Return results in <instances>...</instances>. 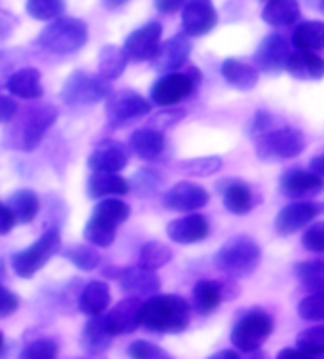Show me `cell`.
I'll list each match as a JSON object with an SVG mask.
<instances>
[{
	"label": "cell",
	"instance_id": "62",
	"mask_svg": "<svg viewBox=\"0 0 324 359\" xmlns=\"http://www.w3.org/2000/svg\"><path fill=\"white\" fill-rule=\"evenodd\" d=\"M262 2H267V0H262Z\"/></svg>",
	"mask_w": 324,
	"mask_h": 359
},
{
	"label": "cell",
	"instance_id": "18",
	"mask_svg": "<svg viewBox=\"0 0 324 359\" xmlns=\"http://www.w3.org/2000/svg\"><path fill=\"white\" fill-rule=\"evenodd\" d=\"M190 53H192V40L186 33H178L167 42H163L157 50L156 57L152 59V63L157 71L165 72V74L176 72L184 65H188Z\"/></svg>",
	"mask_w": 324,
	"mask_h": 359
},
{
	"label": "cell",
	"instance_id": "43",
	"mask_svg": "<svg viewBox=\"0 0 324 359\" xmlns=\"http://www.w3.org/2000/svg\"><path fill=\"white\" fill-rule=\"evenodd\" d=\"M300 350L311 353V355H324V325L304 329L296 339Z\"/></svg>",
	"mask_w": 324,
	"mask_h": 359
},
{
	"label": "cell",
	"instance_id": "16",
	"mask_svg": "<svg viewBox=\"0 0 324 359\" xmlns=\"http://www.w3.org/2000/svg\"><path fill=\"white\" fill-rule=\"evenodd\" d=\"M279 189L290 200H304V198H313L323 192L324 179L315 175L313 171L292 168V170H286L281 175Z\"/></svg>",
	"mask_w": 324,
	"mask_h": 359
},
{
	"label": "cell",
	"instance_id": "34",
	"mask_svg": "<svg viewBox=\"0 0 324 359\" xmlns=\"http://www.w3.org/2000/svg\"><path fill=\"white\" fill-rule=\"evenodd\" d=\"M222 283L214 280H202L194 287V308L202 316L214 312L222 302Z\"/></svg>",
	"mask_w": 324,
	"mask_h": 359
},
{
	"label": "cell",
	"instance_id": "10",
	"mask_svg": "<svg viewBox=\"0 0 324 359\" xmlns=\"http://www.w3.org/2000/svg\"><path fill=\"white\" fill-rule=\"evenodd\" d=\"M188 72H167L150 90V99L157 107H175L188 99L197 88Z\"/></svg>",
	"mask_w": 324,
	"mask_h": 359
},
{
	"label": "cell",
	"instance_id": "58",
	"mask_svg": "<svg viewBox=\"0 0 324 359\" xmlns=\"http://www.w3.org/2000/svg\"><path fill=\"white\" fill-rule=\"evenodd\" d=\"M103 2V6L106 8V10H120V8H123L129 0H101Z\"/></svg>",
	"mask_w": 324,
	"mask_h": 359
},
{
	"label": "cell",
	"instance_id": "37",
	"mask_svg": "<svg viewBox=\"0 0 324 359\" xmlns=\"http://www.w3.org/2000/svg\"><path fill=\"white\" fill-rule=\"evenodd\" d=\"M173 261V251L169 245L162 242H148L144 243L141 249V255H139V266L146 268V270H160L165 264Z\"/></svg>",
	"mask_w": 324,
	"mask_h": 359
},
{
	"label": "cell",
	"instance_id": "26",
	"mask_svg": "<svg viewBox=\"0 0 324 359\" xmlns=\"http://www.w3.org/2000/svg\"><path fill=\"white\" fill-rule=\"evenodd\" d=\"M8 92L21 99H40L44 95L42 74L34 67H23L13 72L6 82Z\"/></svg>",
	"mask_w": 324,
	"mask_h": 359
},
{
	"label": "cell",
	"instance_id": "30",
	"mask_svg": "<svg viewBox=\"0 0 324 359\" xmlns=\"http://www.w3.org/2000/svg\"><path fill=\"white\" fill-rule=\"evenodd\" d=\"M6 205L12 211L13 219L17 224H29L36 219L40 211V198L36 192L29 189L15 190L6 200Z\"/></svg>",
	"mask_w": 324,
	"mask_h": 359
},
{
	"label": "cell",
	"instance_id": "52",
	"mask_svg": "<svg viewBox=\"0 0 324 359\" xmlns=\"http://www.w3.org/2000/svg\"><path fill=\"white\" fill-rule=\"evenodd\" d=\"M17 112H20L17 103H15L12 97L0 95V124H8Z\"/></svg>",
	"mask_w": 324,
	"mask_h": 359
},
{
	"label": "cell",
	"instance_id": "23",
	"mask_svg": "<svg viewBox=\"0 0 324 359\" xmlns=\"http://www.w3.org/2000/svg\"><path fill=\"white\" fill-rule=\"evenodd\" d=\"M285 71L292 79L302 82H318L324 79V57H321L317 52L296 50L286 61Z\"/></svg>",
	"mask_w": 324,
	"mask_h": 359
},
{
	"label": "cell",
	"instance_id": "49",
	"mask_svg": "<svg viewBox=\"0 0 324 359\" xmlns=\"http://www.w3.org/2000/svg\"><path fill=\"white\" fill-rule=\"evenodd\" d=\"M20 59L17 52H0V84H6L8 79L15 72Z\"/></svg>",
	"mask_w": 324,
	"mask_h": 359
},
{
	"label": "cell",
	"instance_id": "39",
	"mask_svg": "<svg viewBox=\"0 0 324 359\" xmlns=\"http://www.w3.org/2000/svg\"><path fill=\"white\" fill-rule=\"evenodd\" d=\"M176 170L190 177H211L222 170V160L218 156H202L192 160H182L176 163Z\"/></svg>",
	"mask_w": 324,
	"mask_h": 359
},
{
	"label": "cell",
	"instance_id": "3",
	"mask_svg": "<svg viewBox=\"0 0 324 359\" xmlns=\"http://www.w3.org/2000/svg\"><path fill=\"white\" fill-rule=\"evenodd\" d=\"M262 249L251 236H234L214 255V266L232 280H241L256 272Z\"/></svg>",
	"mask_w": 324,
	"mask_h": 359
},
{
	"label": "cell",
	"instance_id": "7",
	"mask_svg": "<svg viewBox=\"0 0 324 359\" xmlns=\"http://www.w3.org/2000/svg\"><path fill=\"white\" fill-rule=\"evenodd\" d=\"M111 93V84L103 76L85 71H74L69 74L59 95L66 107H90L101 103Z\"/></svg>",
	"mask_w": 324,
	"mask_h": 359
},
{
	"label": "cell",
	"instance_id": "12",
	"mask_svg": "<svg viewBox=\"0 0 324 359\" xmlns=\"http://www.w3.org/2000/svg\"><path fill=\"white\" fill-rule=\"evenodd\" d=\"M324 213V203L292 202L281 209L275 217V230L281 236H292L298 230L307 229L317 217Z\"/></svg>",
	"mask_w": 324,
	"mask_h": 359
},
{
	"label": "cell",
	"instance_id": "44",
	"mask_svg": "<svg viewBox=\"0 0 324 359\" xmlns=\"http://www.w3.org/2000/svg\"><path fill=\"white\" fill-rule=\"evenodd\" d=\"M59 346L52 339H38L27 344L21 352V359H57Z\"/></svg>",
	"mask_w": 324,
	"mask_h": 359
},
{
	"label": "cell",
	"instance_id": "36",
	"mask_svg": "<svg viewBox=\"0 0 324 359\" xmlns=\"http://www.w3.org/2000/svg\"><path fill=\"white\" fill-rule=\"evenodd\" d=\"M116 229L111 222L103 221L99 217L91 215V219L85 222L84 238L85 242L95 245V248H111L116 240Z\"/></svg>",
	"mask_w": 324,
	"mask_h": 359
},
{
	"label": "cell",
	"instance_id": "33",
	"mask_svg": "<svg viewBox=\"0 0 324 359\" xmlns=\"http://www.w3.org/2000/svg\"><path fill=\"white\" fill-rule=\"evenodd\" d=\"M127 55L123 52V48L114 46V44H106L101 48L99 52V76L104 80H118L125 72L127 67Z\"/></svg>",
	"mask_w": 324,
	"mask_h": 359
},
{
	"label": "cell",
	"instance_id": "53",
	"mask_svg": "<svg viewBox=\"0 0 324 359\" xmlns=\"http://www.w3.org/2000/svg\"><path fill=\"white\" fill-rule=\"evenodd\" d=\"M15 224H17V222L13 219L10 208H8L6 203L0 202V236H6Z\"/></svg>",
	"mask_w": 324,
	"mask_h": 359
},
{
	"label": "cell",
	"instance_id": "54",
	"mask_svg": "<svg viewBox=\"0 0 324 359\" xmlns=\"http://www.w3.org/2000/svg\"><path fill=\"white\" fill-rule=\"evenodd\" d=\"M188 0H154V4H156L157 12L162 13H175L178 10L184 8Z\"/></svg>",
	"mask_w": 324,
	"mask_h": 359
},
{
	"label": "cell",
	"instance_id": "9",
	"mask_svg": "<svg viewBox=\"0 0 324 359\" xmlns=\"http://www.w3.org/2000/svg\"><path fill=\"white\" fill-rule=\"evenodd\" d=\"M150 111H152V103L133 90H122L106 97V122L112 130L123 128L133 120L146 116Z\"/></svg>",
	"mask_w": 324,
	"mask_h": 359
},
{
	"label": "cell",
	"instance_id": "8",
	"mask_svg": "<svg viewBox=\"0 0 324 359\" xmlns=\"http://www.w3.org/2000/svg\"><path fill=\"white\" fill-rule=\"evenodd\" d=\"M273 333V318L264 310H251L235 321L232 344L239 352L251 353L264 346Z\"/></svg>",
	"mask_w": 324,
	"mask_h": 359
},
{
	"label": "cell",
	"instance_id": "14",
	"mask_svg": "<svg viewBox=\"0 0 324 359\" xmlns=\"http://www.w3.org/2000/svg\"><path fill=\"white\" fill-rule=\"evenodd\" d=\"M290 44L285 36L277 33L267 34L266 39L260 42L258 50L254 53L253 65L260 72L266 74H277V72L285 71L286 61L290 57Z\"/></svg>",
	"mask_w": 324,
	"mask_h": 359
},
{
	"label": "cell",
	"instance_id": "60",
	"mask_svg": "<svg viewBox=\"0 0 324 359\" xmlns=\"http://www.w3.org/2000/svg\"><path fill=\"white\" fill-rule=\"evenodd\" d=\"M2 353H4V334L0 333V358H2Z\"/></svg>",
	"mask_w": 324,
	"mask_h": 359
},
{
	"label": "cell",
	"instance_id": "11",
	"mask_svg": "<svg viewBox=\"0 0 324 359\" xmlns=\"http://www.w3.org/2000/svg\"><path fill=\"white\" fill-rule=\"evenodd\" d=\"M163 27L157 21H150L141 29H136L127 36L125 44H123V52L127 55L129 61H152L156 57L157 50L162 46Z\"/></svg>",
	"mask_w": 324,
	"mask_h": 359
},
{
	"label": "cell",
	"instance_id": "25",
	"mask_svg": "<svg viewBox=\"0 0 324 359\" xmlns=\"http://www.w3.org/2000/svg\"><path fill=\"white\" fill-rule=\"evenodd\" d=\"M112 339H114V334L111 333V329L106 325L104 316L99 313V316H91V320L85 323L80 344H82L85 353L99 355V353L106 352L111 348Z\"/></svg>",
	"mask_w": 324,
	"mask_h": 359
},
{
	"label": "cell",
	"instance_id": "48",
	"mask_svg": "<svg viewBox=\"0 0 324 359\" xmlns=\"http://www.w3.org/2000/svg\"><path fill=\"white\" fill-rule=\"evenodd\" d=\"M186 118V111L184 109H167V111H160L156 116L150 120L148 128L157 131H165L171 130V128H175L181 120Z\"/></svg>",
	"mask_w": 324,
	"mask_h": 359
},
{
	"label": "cell",
	"instance_id": "50",
	"mask_svg": "<svg viewBox=\"0 0 324 359\" xmlns=\"http://www.w3.org/2000/svg\"><path fill=\"white\" fill-rule=\"evenodd\" d=\"M20 308V297L12 293L10 289L0 285V318H8Z\"/></svg>",
	"mask_w": 324,
	"mask_h": 359
},
{
	"label": "cell",
	"instance_id": "6",
	"mask_svg": "<svg viewBox=\"0 0 324 359\" xmlns=\"http://www.w3.org/2000/svg\"><path fill=\"white\" fill-rule=\"evenodd\" d=\"M59 251H61V230L57 226H52V229L45 230L44 234L40 236L33 245H29L23 251L13 253V272L20 278L29 280V278H33L38 270H42L48 262L52 261Z\"/></svg>",
	"mask_w": 324,
	"mask_h": 359
},
{
	"label": "cell",
	"instance_id": "5",
	"mask_svg": "<svg viewBox=\"0 0 324 359\" xmlns=\"http://www.w3.org/2000/svg\"><path fill=\"white\" fill-rule=\"evenodd\" d=\"M307 147L304 131L294 126H279L256 137V156L262 162H285L300 156Z\"/></svg>",
	"mask_w": 324,
	"mask_h": 359
},
{
	"label": "cell",
	"instance_id": "38",
	"mask_svg": "<svg viewBox=\"0 0 324 359\" xmlns=\"http://www.w3.org/2000/svg\"><path fill=\"white\" fill-rule=\"evenodd\" d=\"M93 215L111 222L114 226H120L129 219L131 208L118 198H103V202H99L93 209Z\"/></svg>",
	"mask_w": 324,
	"mask_h": 359
},
{
	"label": "cell",
	"instance_id": "19",
	"mask_svg": "<svg viewBox=\"0 0 324 359\" xmlns=\"http://www.w3.org/2000/svg\"><path fill=\"white\" fill-rule=\"evenodd\" d=\"M127 162H129V156H127L125 147L111 139L99 143L87 158V165L93 173H120L127 165Z\"/></svg>",
	"mask_w": 324,
	"mask_h": 359
},
{
	"label": "cell",
	"instance_id": "15",
	"mask_svg": "<svg viewBox=\"0 0 324 359\" xmlns=\"http://www.w3.org/2000/svg\"><path fill=\"white\" fill-rule=\"evenodd\" d=\"M211 196L202 184L181 181L163 194V208L178 213H194L197 209L205 208Z\"/></svg>",
	"mask_w": 324,
	"mask_h": 359
},
{
	"label": "cell",
	"instance_id": "29",
	"mask_svg": "<svg viewBox=\"0 0 324 359\" xmlns=\"http://www.w3.org/2000/svg\"><path fill=\"white\" fill-rule=\"evenodd\" d=\"M129 192V181L120 173H93L87 181V194L93 200L111 196H123Z\"/></svg>",
	"mask_w": 324,
	"mask_h": 359
},
{
	"label": "cell",
	"instance_id": "20",
	"mask_svg": "<svg viewBox=\"0 0 324 359\" xmlns=\"http://www.w3.org/2000/svg\"><path fill=\"white\" fill-rule=\"evenodd\" d=\"M209 232H211V224L205 215H199V213H188L186 217L175 219L167 224V238L181 245L203 242Z\"/></svg>",
	"mask_w": 324,
	"mask_h": 359
},
{
	"label": "cell",
	"instance_id": "61",
	"mask_svg": "<svg viewBox=\"0 0 324 359\" xmlns=\"http://www.w3.org/2000/svg\"><path fill=\"white\" fill-rule=\"evenodd\" d=\"M4 278V261L0 259V280Z\"/></svg>",
	"mask_w": 324,
	"mask_h": 359
},
{
	"label": "cell",
	"instance_id": "56",
	"mask_svg": "<svg viewBox=\"0 0 324 359\" xmlns=\"http://www.w3.org/2000/svg\"><path fill=\"white\" fill-rule=\"evenodd\" d=\"M13 33V21L6 15H0V42H4L12 36Z\"/></svg>",
	"mask_w": 324,
	"mask_h": 359
},
{
	"label": "cell",
	"instance_id": "28",
	"mask_svg": "<svg viewBox=\"0 0 324 359\" xmlns=\"http://www.w3.org/2000/svg\"><path fill=\"white\" fill-rule=\"evenodd\" d=\"M302 18L298 0H267L262 10V20L272 27H290Z\"/></svg>",
	"mask_w": 324,
	"mask_h": 359
},
{
	"label": "cell",
	"instance_id": "4",
	"mask_svg": "<svg viewBox=\"0 0 324 359\" xmlns=\"http://www.w3.org/2000/svg\"><path fill=\"white\" fill-rule=\"evenodd\" d=\"M87 39L90 31L84 21L61 15L57 20L50 21V25H45L36 39V44L55 55H72L87 44Z\"/></svg>",
	"mask_w": 324,
	"mask_h": 359
},
{
	"label": "cell",
	"instance_id": "46",
	"mask_svg": "<svg viewBox=\"0 0 324 359\" xmlns=\"http://www.w3.org/2000/svg\"><path fill=\"white\" fill-rule=\"evenodd\" d=\"M163 183V177L154 170H141L135 175V189L139 196L156 194Z\"/></svg>",
	"mask_w": 324,
	"mask_h": 359
},
{
	"label": "cell",
	"instance_id": "57",
	"mask_svg": "<svg viewBox=\"0 0 324 359\" xmlns=\"http://www.w3.org/2000/svg\"><path fill=\"white\" fill-rule=\"evenodd\" d=\"M209 359H241L239 353L235 350H220V352L213 353Z\"/></svg>",
	"mask_w": 324,
	"mask_h": 359
},
{
	"label": "cell",
	"instance_id": "40",
	"mask_svg": "<svg viewBox=\"0 0 324 359\" xmlns=\"http://www.w3.org/2000/svg\"><path fill=\"white\" fill-rule=\"evenodd\" d=\"M27 13L36 21H53L66 10L65 0H27Z\"/></svg>",
	"mask_w": 324,
	"mask_h": 359
},
{
	"label": "cell",
	"instance_id": "42",
	"mask_svg": "<svg viewBox=\"0 0 324 359\" xmlns=\"http://www.w3.org/2000/svg\"><path fill=\"white\" fill-rule=\"evenodd\" d=\"M298 316L304 321L321 323L324 321V289L309 293L298 304Z\"/></svg>",
	"mask_w": 324,
	"mask_h": 359
},
{
	"label": "cell",
	"instance_id": "63",
	"mask_svg": "<svg viewBox=\"0 0 324 359\" xmlns=\"http://www.w3.org/2000/svg\"><path fill=\"white\" fill-rule=\"evenodd\" d=\"M323 158H324V154H323Z\"/></svg>",
	"mask_w": 324,
	"mask_h": 359
},
{
	"label": "cell",
	"instance_id": "55",
	"mask_svg": "<svg viewBox=\"0 0 324 359\" xmlns=\"http://www.w3.org/2000/svg\"><path fill=\"white\" fill-rule=\"evenodd\" d=\"M277 359H317L311 353L304 352V350H300V348H285V350H281Z\"/></svg>",
	"mask_w": 324,
	"mask_h": 359
},
{
	"label": "cell",
	"instance_id": "32",
	"mask_svg": "<svg viewBox=\"0 0 324 359\" xmlns=\"http://www.w3.org/2000/svg\"><path fill=\"white\" fill-rule=\"evenodd\" d=\"M292 44L296 50L305 52H323L324 50V23L323 21H304L292 33Z\"/></svg>",
	"mask_w": 324,
	"mask_h": 359
},
{
	"label": "cell",
	"instance_id": "47",
	"mask_svg": "<svg viewBox=\"0 0 324 359\" xmlns=\"http://www.w3.org/2000/svg\"><path fill=\"white\" fill-rule=\"evenodd\" d=\"M302 245L311 253L324 255V221L311 222L302 236Z\"/></svg>",
	"mask_w": 324,
	"mask_h": 359
},
{
	"label": "cell",
	"instance_id": "13",
	"mask_svg": "<svg viewBox=\"0 0 324 359\" xmlns=\"http://www.w3.org/2000/svg\"><path fill=\"white\" fill-rule=\"evenodd\" d=\"M218 25V12L213 0H188L182 8V29L190 39H199Z\"/></svg>",
	"mask_w": 324,
	"mask_h": 359
},
{
	"label": "cell",
	"instance_id": "17",
	"mask_svg": "<svg viewBox=\"0 0 324 359\" xmlns=\"http://www.w3.org/2000/svg\"><path fill=\"white\" fill-rule=\"evenodd\" d=\"M143 310L144 302L139 297H129L118 302L111 312L104 316L106 325L111 329V333L116 334H129L143 325Z\"/></svg>",
	"mask_w": 324,
	"mask_h": 359
},
{
	"label": "cell",
	"instance_id": "35",
	"mask_svg": "<svg viewBox=\"0 0 324 359\" xmlns=\"http://www.w3.org/2000/svg\"><path fill=\"white\" fill-rule=\"evenodd\" d=\"M294 274L302 283V287L309 293L324 289V259L302 261L294 266Z\"/></svg>",
	"mask_w": 324,
	"mask_h": 359
},
{
	"label": "cell",
	"instance_id": "59",
	"mask_svg": "<svg viewBox=\"0 0 324 359\" xmlns=\"http://www.w3.org/2000/svg\"><path fill=\"white\" fill-rule=\"evenodd\" d=\"M315 8L324 13V0H315Z\"/></svg>",
	"mask_w": 324,
	"mask_h": 359
},
{
	"label": "cell",
	"instance_id": "22",
	"mask_svg": "<svg viewBox=\"0 0 324 359\" xmlns=\"http://www.w3.org/2000/svg\"><path fill=\"white\" fill-rule=\"evenodd\" d=\"M122 281V289L131 297H152V294L160 293L162 289V281L156 276L154 270H146L143 266H131L122 270L120 274Z\"/></svg>",
	"mask_w": 324,
	"mask_h": 359
},
{
	"label": "cell",
	"instance_id": "45",
	"mask_svg": "<svg viewBox=\"0 0 324 359\" xmlns=\"http://www.w3.org/2000/svg\"><path fill=\"white\" fill-rule=\"evenodd\" d=\"M131 359H175L157 344H152L148 340H135L127 350Z\"/></svg>",
	"mask_w": 324,
	"mask_h": 359
},
{
	"label": "cell",
	"instance_id": "2",
	"mask_svg": "<svg viewBox=\"0 0 324 359\" xmlns=\"http://www.w3.org/2000/svg\"><path fill=\"white\" fill-rule=\"evenodd\" d=\"M190 304L178 294H156L144 302L143 325L154 333L176 334L190 325Z\"/></svg>",
	"mask_w": 324,
	"mask_h": 359
},
{
	"label": "cell",
	"instance_id": "41",
	"mask_svg": "<svg viewBox=\"0 0 324 359\" xmlns=\"http://www.w3.org/2000/svg\"><path fill=\"white\" fill-rule=\"evenodd\" d=\"M63 257L69 262H72L76 268L84 270V272L95 270L101 264V261H103L97 249L91 248V243L90 245H72V248L63 251Z\"/></svg>",
	"mask_w": 324,
	"mask_h": 359
},
{
	"label": "cell",
	"instance_id": "21",
	"mask_svg": "<svg viewBox=\"0 0 324 359\" xmlns=\"http://www.w3.org/2000/svg\"><path fill=\"white\" fill-rule=\"evenodd\" d=\"M216 189L222 194L224 208L232 215H248L254 209L253 189L243 179H224L216 184Z\"/></svg>",
	"mask_w": 324,
	"mask_h": 359
},
{
	"label": "cell",
	"instance_id": "1",
	"mask_svg": "<svg viewBox=\"0 0 324 359\" xmlns=\"http://www.w3.org/2000/svg\"><path fill=\"white\" fill-rule=\"evenodd\" d=\"M59 118V109L53 104H34L23 111V114L15 116L8 122V130L4 133V147L13 151L33 152L38 149L45 133L50 131Z\"/></svg>",
	"mask_w": 324,
	"mask_h": 359
},
{
	"label": "cell",
	"instance_id": "24",
	"mask_svg": "<svg viewBox=\"0 0 324 359\" xmlns=\"http://www.w3.org/2000/svg\"><path fill=\"white\" fill-rule=\"evenodd\" d=\"M167 141L162 131L152 130V128H143L131 133L129 137V149L133 154L141 158V160H157L165 152Z\"/></svg>",
	"mask_w": 324,
	"mask_h": 359
},
{
	"label": "cell",
	"instance_id": "31",
	"mask_svg": "<svg viewBox=\"0 0 324 359\" xmlns=\"http://www.w3.org/2000/svg\"><path fill=\"white\" fill-rule=\"evenodd\" d=\"M80 312L85 316H99L111 306V287L104 281H91L80 294Z\"/></svg>",
	"mask_w": 324,
	"mask_h": 359
},
{
	"label": "cell",
	"instance_id": "27",
	"mask_svg": "<svg viewBox=\"0 0 324 359\" xmlns=\"http://www.w3.org/2000/svg\"><path fill=\"white\" fill-rule=\"evenodd\" d=\"M220 74L227 84L235 88V90H241V92H248V90L256 88L260 80V71L256 67L243 63V61L234 57L226 59L222 63Z\"/></svg>",
	"mask_w": 324,
	"mask_h": 359
},
{
	"label": "cell",
	"instance_id": "51",
	"mask_svg": "<svg viewBox=\"0 0 324 359\" xmlns=\"http://www.w3.org/2000/svg\"><path fill=\"white\" fill-rule=\"evenodd\" d=\"M273 116L269 114L267 111H258L256 114H254L253 122H251V135H253L254 139L260 137L262 133H266V131L273 130Z\"/></svg>",
	"mask_w": 324,
	"mask_h": 359
}]
</instances>
